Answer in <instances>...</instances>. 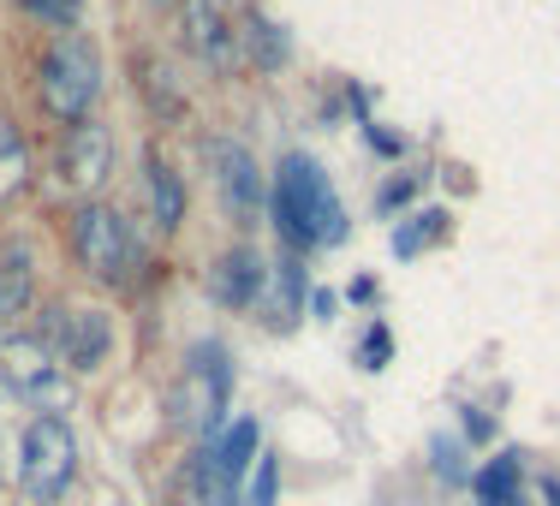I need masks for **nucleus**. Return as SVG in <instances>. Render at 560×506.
<instances>
[{"mask_svg":"<svg viewBox=\"0 0 560 506\" xmlns=\"http://www.w3.org/2000/svg\"><path fill=\"white\" fill-rule=\"evenodd\" d=\"M269 209H275V233L287 238V250H316V245H346V209L340 197L328 191V173L311 162L304 150L280 155L275 167V191H269Z\"/></svg>","mask_w":560,"mask_h":506,"instance_id":"obj_1","label":"nucleus"},{"mask_svg":"<svg viewBox=\"0 0 560 506\" xmlns=\"http://www.w3.org/2000/svg\"><path fill=\"white\" fill-rule=\"evenodd\" d=\"M102 96V60L96 48L84 43V36H55V48L43 55V72H36V102H43V114H55L60 126H78V119H90Z\"/></svg>","mask_w":560,"mask_h":506,"instance_id":"obj_2","label":"nucleus"},{"mask_svg":"<svg viewBox=\"0 0 560 506\" xmlns=\"http://www.w3.org/2000/svg\"><path fill=\"white\" fill-rule=\"evenodd\" d=\"M78 483V435L66 417H31L19 435V489L31 506H55Z\"/></svg>","mask_w":560,"mask_h":506,"instance_id":"obj_3","label":"nucleus"},{"mask_svg":"<svg viewBox=\"0 0 560 506\" xmlns=\"http://www.w3.org/2000/svg\"><path fill=\"white\" fill-rule=\"evenodd\" d=\"M72 257H78V269H84L90 281L126 286L131 281V257H138V238H131V226L114 203L84 197V203L72 209Z\"/></svg>","mask_w":560,"mask_h":506,"instance_id":"obj_4","label":"nucleus"},{"mask_svg":"<svg viewBox=\"0 0 560 506\" xmlns=\"http://www.w3.org/2000/svg\"><path fill=\"white\" fill-rule=\"evenodd\" d=\"M60 369H66L60 352L43 345L36 334H0V381H7L24 405H36V417L72 411V381H66Z\"/></svg>","mask_w":560,"mask_h":506,"instance_id":"obj_5","label":"nucleus"},{"mask_svg":"<svg viewBox=\"0 0 560 506\" xmlns=\"http://www.w3.org/2000/svg\"><path fill=\"white\" fill-rule=\"evenodd\" d=\"M226 399H233V364L215 340H197L185 352V376L173 388V417L185 435H215L226 417Z\"/></svg>","mask_w":560,"mask_h":506,"instance_id":"obj_6","label":"nucleus"},{"mask_svg":"<svg viewBox=\"0 0 560 506\" xmlns=\"http://www.w3.org/2000/svg\"><path fill=\"white\" fill-rule=\"evenodd\" d=\"M209 173H215L221 185V203L233 209V221H257L262 203H269V179L257 173L245 143L233 138H209Z\"/></svg>","mask_w":560,"mask_h":506,"instance_id":"obj_7","label":"nucleus"},{"mask_svg":"<svg viewBox=\"0 0 560 506\" xmlns=\"http://www.w3.org/2000/svg\"><path fill=\"white\" fill-rule=\"evenodd\" d=\"M179 24H185V48L209 66L215 78H233L245 66V48H238V31L221 19L215 0H179Z\"/></svg>","mask_w":560,"mask_h":506,"instance_id":"obj_8","label":"nucleus"},{"mask_svg":"<svg viewBox=\"0 0 560 506\" xmlns=\"http://www.w3.org/2000/svg\"><path fill=\"white\" fill-rule=\"evenodd\" d=\"M60 173L78 185L84 197H96L114 179V131L102 119H78L66 126V150H60Z\"/></svg>","mask_w":560,"mask_h":506,"instance_id":"obj_9","label":"nucleus"},{"mask_svg":"<svg viewBox=\"0 0 560 506\" xmlns=\"http://www.w3.org/2000/svg\"><path fill=\"white\" fill-rule=\"evenodd\" d=\"M108 357H114V316L102 310V304H84V310L66 316L60 364L72 369V376H96V369H108Z\"/></svg>","mask_w":560,"mask_h":506,"instance_id":"obj_10","label":"nucleus"},{"mask_svg":"<svg viewBox=\"0 0 560 506\" xmlns=\"http://www.w3.org/2000/svg\"><path fill=\"white\" fill-rule=\"evenodd\" d=\"M262 257L250 245H233L226 257L209 269V292H215L221 304H233V310H245V304H257V292H262Z\"/></svg>","mask_w":560,"mask_h":506,"instance_id":"obj_11","label":"nucleus"},{"mask_svg":"<svg viewBox=\"0 0 560 506\" xmlns=\"http://www.w3.org/2000/svg\"><path fill=\"white\" fill-rule=\"evenodd\" d=\"M143 167H150V215L162 233H179L185 226V179H179V167L162 155V143H150L143 150Z\"/></svg>","mask_w":560,"mask_h":506,"instance_id":"obj_12","label":"nucleus"},{"mask_svg":"<svg viewBox=\"0 0 560 506\" xmlns=\"http://www.w3.org/2000/svg\"><path fill=\"white\" fill-rule=\"evenodd\" d=\"M471 501L477 506H530L525 501V459H518V452H495L489 464H477Z\"/></svg>","mask_w":560,"mask_h":506,"instance_id":"obj_13","label":"nucleus"},{"mask_svg":"<svg viewBox=\"0 0 560 506\" xmlns=\"http://www.w3.org/2000/svg\"><path fill=\"white\" fill-rule=\"evenodd\" d=\"M36 304V269H31V245H12L0 257V328L19 322Z\"/></svg>","mask_w":560,"mask_h":506,"instance_id":"obj_14","label":"nucleus"},{"mask_svg":"<svg viewBox=\"0 0 560 506\" xmlns=\"http://www.w3.org/2000/svg\"><path fill=\"white\" fill-rule=\"evenodd\" d=\"M215 464L226 471V483H233V489H245L250 464H257V417H238L233 429L221 435V447H215Z\"/></svg>","mask_w":560,"mask_h":506,"instance_id":"obj_15","label":"nucleus"},{"mask_svg":"<svg viewBox=\"0 0 560 506\" xmlns=\"http://www.w3.org/2000/svg\"><path fill=\"white\" fill-rule=\"evenodd\" d=\"M238 43L250 48V60H257V72H280V66H287V55H292V48H287V36H280L275 24L262 19V12H250V19H245V31H238Z\"/></svg>","mask_w":560,"mask_h":506,"instance_id":"obj_16","label":"nucleus"},{"mask_svg":"<svg viewBox=\"0 0 560 506\" xmlns=\"http://www.w3.org/2000/svg\"><path fill=\"white\" fill-rule=\"evenodd\" d=\"M138 84H143V96H150V108L162 114V119H185V90L173 84V72L162 60H138Z\"/></svg>","mask_w":560,"mask_h":506,"instance_id":"obj_17","label":"nucleus"},{"mask_svg":"<svg viewBox=\"0 0 560 506\" xmlns=\"http://www.w3.org/2000/svg\"><path fill=\"white\" fill-rule=\"evenodd\" d=\"M299 304H304V262L280 257L275 262V316H299Z\"/></svg>","mask_w":560,"mask_h":506,"instance_id":"obj_18","label":"nucleus"},{"mask_svg":"<svg viewBox=\"0 0 560 506\" xmlns=\"http://www.w3.org/2000/svg\"><path fill=\"white\" fill-rule=\"evenodd\" d=\"M430 464H435V476H442L447 489H471V464H465V452L453 435H435L430 442Z\"/></svg>","mask_w":560,"mask_h":506,"instance_id":"obj_19","label":"nucleus"},{"mask_svg":"<svg viewBox=\"0 0 560 506\" xmlns=\"http://www.w3.org/2000/svg\"><path fill=\"white\" fill-rule=\"evenodd\" d=\"M442 221H447L442 209H430V215H411V221H406V226H399V233H394V250H399V257H418V250L430 245L435 233H442Z\"/></svg>","mask_w":560,"mask_h":506,"instance_id":"obj_20","label":"nucleus"},{"mask_svg":"<svg viewBox=\"0 0 560 506\" xmlns=\"http://www.w3.org/2000/svg\"><path fill=\"white\" fill-rule=\"evenodd\" d=\"M31 12L36 19H48L60 36H72L78 24H84V12H90V0H31Z\"/></svg>","mask_w":560,"mask_h":506,"instance_id":"obj_21","label":"nucleus"},{"mask_svg":"<svg viewBox=\"0 0 560 506\" xmlns=\"http://www.w3.org/2000/svg\"><path fill=\"white\" fill-rule=\"evenodd\" d=\"M275 495H280V459L257 452V464H250V506H275Z\"/></svg>","mask_w":560,"mask_h":506,"instance_id":"obj_22","label":"nucleus"},{"mask_svg":"<svg viewBox=\"0 0 560 506\" xmlns=\"http://www.w3.org/2000/svg\"><path fill=\"white\" fill-rule=\"evenodd\" d=\"M388 357H394V334L376 322L364 334V345H358V364H364V369H388Z\"/></svg>","mask_w":560,"mask_h":506,"instance_id":"obj_23","label":"nucleus"},{"mask_svg":"<svg viewBox=\"0 0 560 506\" xmlns=\"http://www.w3.org/2000/svg\"><path fill=\"white\" fill-rule=\"evenodd\" d=\"M423 191V173H406V179H394V185H382V197H376V209L382 215H394L399 203H411V197Z\"/></svg>","mask_w":560,"mask_h":506,"instance_id":"obj_24","label":"nucleus"},{"mask_svg":"<svg viewBox=\"0 0 560 506\" xmlns=\"http://www.w3.org/2000/svg\"><path fill=\"white\" fill-rule=\"evenodd\" d=\"M459 429H465V442H477V447H483V442H495V417H483V411H465V417H459Z\"/></svg>","mask_w":560,"mask_h":506,"instance_id":"obj_25","label":"nucleus"},{"mask_svg":"<svg viewBox=\"0 0 560 506\" xmlns=\"http://www.w3.org/2000/svg\"><path fill=\"white\" fill-rule=\"evenodd\" d=\"M364 138H370V150H382V155H399V150H406V143H399L394 131H376V126H370Z\"/></svg>","mask_w":560,"mask_h":506,"instance_id":"obj_26","label":"nucleus"},{"mask_svg":"<svg viewBox=\"0 0 560 506\" xmlns=\"http://www.w3.org/2000/svg\"><path fill=\"white\" fill-rule=\"evenodd\" d=\"M311 310H316V316H323V322H328V316L340 310V292H311Z\"/></svg>","mask_w":560,"mask_h":506,"instance_id":"obj_27","label":"nucleus"},{"mask_svg":"<svg viewBox=\"0 0 560 506\" xmlns=\"http://www.w3.org/2000/svg\"><path fill=\"white\" fill-rule=\"evenodd\" d=\"M0 155H19V131H12L7 114H0Z\"/></svg>","mask_w":560,"mask_h":506,"instance_id":"obj_28","label":"nucleus"},{"mask_svg":"<svg viewBox=\"0 0 560 506\" xmlns=\"http://www.w3.org/2000/svg\"><path fill=\"white\" fill-rule=\"evenodd\" d=\"M352 298L370 304V298H376V281H370V274H358V281H352Z\"/></svg>","mask_w":560,"mask_h":506,"instance_id":"obj_29","label":"nucleus"},{"mask_svg":"<svg viewBox=\"0 0 560 506\" xmlns=\"http://www.w3.org/2000/svg\"><path fill=\"white\" fill-rule=\"evenodd\" d=\"M542 501L560 506V476H542Z\"/></svg>","mask_w":560,"mask_h":506,"instance_id":"obj_30","label":"nucleus"}]
</instances>
